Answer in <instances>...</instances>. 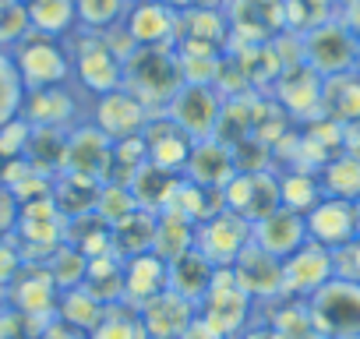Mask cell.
<instances>
[{
    "instance_id": "60d3db41",
    "label": "cell",
    "mask_w": 360,
    "mask_h": 339,
    "mask_svg": "<svg viewBox=\"0 0 360 339\" xmlns=\"http://www.w3.org/2000/svg\"><path fill=\"white\" fill-rule=\"evenodd\" d=\"M180 339H226V335H223L219 328H212L202 314H195V318H191V325L184 328V335H180Z\"/></svg>"
},
{
    "instance_id": "9c48e42d",
    "label": "cell",
    "mask_w": 360,
    "mask_h": 339,
    "mask_svg": "<svg viewBox=\"0 0 360 339\" xmlns=\"http://www.w3.org/2000/svg\"><path fill=\"white\" fill-rule=\"evenodd\" d=\"M124 32L134 43V50H152V46H169L176 39L180 11H173L162 0H134L124 15Z\"/></svg>"
},
{
    "instance_id": "8fae6325",
    "label": "cell",
    "mask_w": 360,
    "mask_h": 339,
    "mask_svg": "<svg viewBox=\"0 0 360 339\" xmlns=\"http://www.w3.org/2000/svg\"><path fill=\"white\" fill-rule=\"evenodd\" d=\"M148 110L141 106V99L127 89H113L106 96H96V110H92V127L103 131L110 141H124V138H138L148 124Z\"/></svg>"
},
{
    "instance_id": "b9f144b4",
    "label": "cell",
    "mask_w": 360,
    "mask_h": 339,
    "mask_svg": "<svg viewBox=\"0 0 360 339\" xmlns=\"http://www.w3.org/2000/svg\"><path fill=\"white\" fill-rule=\"evenodd\" d=\"M39 339H89V332H82V328H75V325H68V321H53V325H46L43 328V335Z\"/></svg>"
},
{
    "instance_id": "9a60e30c",
    "label": "cell",
    "mask_w": 360,
    "mask_h": 339,
    "mask_svg": "<svg viewBox=\"0 0 360 339\" xmlns=\"http://www.w3.org/2000/svg\"><path fill=\"white\" fill-rule=\"evenodd\" d=\"M328 279H332V251L314 241H307L300 251H293L283 262V293H290L293 300H307Z\"/></svg>"
},
{
    "instance_id": "4316f807",
    "label": "cell",
    "mask_w": 360,
    "mask_h": 339,
    "mask_svg": "<svg viewBox=\"0 0 360 339\" xmlns=\"http://www.w3.org/2000/svg\"><path fill=\"white\" fill-rule=\"evenodd\" d=\"M25 11H29V25L36 36L64 39L78 25L75 0H25Z\"/></svg>"
},
{
    "instance_id": "5b68a950",
    "label": "cell",
    "mask_w": 360,
    "mask_h": 339,
    "mask_svg": "<svg viewBox=\"0 0 360 339\" xmlns=\"http://www.w3.org/2000/svg\"><path fill=\"white\" fill-rule=\"evenodd\" d=\"M166 117L184 131L191 141H205V138H219V124H223V99L212 85H180L176 96L166 106Z\"/></svg>"
},
{
    "instance_id": "7402d4cb",
    "label": "cell",
    "mask_w": 360,
    "mask_h": 339,
    "mask_svg": "<svg viewBox=\"0 0 360 339\" xmlns=\"http://www.w3.org/2000/svg\"><path fill=\"white\" fill-rule=\"evenodd\" d=\"M141 311V321H145V332L148 339H180L184 335V328L191 325V318L198 314L195 304H188L184 297H176V293H162L155 300H148Z\"/></svg>"
},
{
    "instance_id": "f6af8a7d",
    "label": "cell",
    "mask_w": 360,
    "mask_h": 339,
    "mask_svg": "<svg viewBox=\"0 0 360 339\" xmlns=\"http://www.w3.org/2000/svg\"><path fill=\"white\" fill-rule=\"evenodd\" d=\"M4 166H8V162H4V155H0V177H4Z\"/></svg>"
},
{
    "instance_id": "7bdbcfd3",
    "label": "cell",
    "mask_w": 360,
    "mask_h": 339,
    "mask_svg": "<svg viewBox=\"0 0 360 339\" xmlns=\"http://www.w3.org/2000/svg\"><path fill=\"white\" fill-rule=\"evenodd\" d=\"M240 339H272V328L265 325V328H251V332H244Z\"/></svg>"
},
{
    "instance_id": "603a6c76",
    "label": "cell",
    "mask_w": 360,
    "mask_h": 339,
    "mask_svg": "<svg viewBox=\"0 0 360 339\" xmlns=\"http://www.w3.org/2000/svg\"><path fill=\"white\" fill-rule=\"evenodd\" d=\"M75 113H78V103H75V92H71L68 85L25 92L22 117H25L32 127H57V131H68V127L75 124Z\"/></svg>"
},
{
    "instance_id": "ab89813d",
    "label": "cell",
    "mask_w": 360,
    "mask_h": 339,
    "mask_svg": "<svg viewBox=\"0 0 360 339\" xmlns=\"http://www.w3.org/2000/svg\"><path fill=\"white\" fill-rule=\"evenodd\" d=\"M18 212H22V202L11 195V188L0 184V241L15 237V226H18Z\"/></svg>"
},
{
    "instance_id": "f546056e",
    "label": "cell",
    "mask_w": 360,
    "mask_h": 339,
    "mask_svg": "<svg viewBox=\"0 0 360 339\" xmlns=\"http://www.w3.org/2000/svg\"><path fill=\"white\" fill-rule=\"evenodd\" d=\"M106 314V304H99L85 286H75V290H60V300H57V318L82 328V332H92Z\"/></svg>"
},
{
    "instance_id": "83f0119b",
    "label": "cell",
    "mask_w": 360,
    "mask_h": 339,
    "mask_svg": "<svg viewBox=\"0 0 360 339\" xmlns=\"http://www.w3.org/2000/svg\"><path fill=\"white\" fill-rule=\"evenodd\" d=\"M318 184L328 198H342V202H360V155H335L321 166Z\"/></svg>"
},
{
    "instance_id": "bcb514c9",
    "label": "cell",
    "mask_w": 360,
    "mask_h": 339,
    "mask_svg": "<svg viewBox=\"0 0 360 339\" xmlns=\"http://www.w3.org/2000/svg\"><path fill=\"white\" fill-rule=\"evenodd\" d=\"M127 4H134V0H127Z\"/></svg>"
},
{
    "instance_id": "2e32d148",
    "label": "cell",
    "mask_w": 360,
    "mask_h": 339,
    "mask_svg": "<svg viewBox=\"0 0 360 339\" xmlns=\"http://www.w3.org/2000/svg\"><path fill=\"white\" fill-rule=\"evenodd\" d=\"M304 223H307V241H314L328 251H335L356 237V209H353V202H342V198L325 195L314 209L304 212Z\"/></svg>"
},
{
    "instance_id": "cb8c5ba5",
    "label": "cell",
    "mask_w": 360,
    "mask_h": 339,
    "mask_svg": "<svg viewBox=\"0 0 360 339\" xmlns=\"http://www.w3.org/2000/svg\"><path fill=\"white\" fill-rule=\"evenodd\" d=\"M11 297L18 304V311L36 314V311H57L60 300V286L53 283L46 265H29L18 272V279L11 283Z\"/></svg>"
},
{
    "instance_id": "7c38bea8",
    "label": "cell",
    "mask_w": 360,
    "mask_h": 339,
    "mask_svg": "<svg viewBox=\"0 0 360 339\" xmlns=\"http://www.w3.org/2000/svg\"><path fill=\"white\" fill-rule=\"evenodd\" d=\"M110 170H113V141L103 131H96L92 124L75 127L68 134V159H64L60 174H75V177L106 184Z\"/></svg>"
},
{
    "instance_id": "7a4b0ae2",
    "label": "cell",
    "mask_w": 360,
    "mask_h": 339,
    "mask_svg": "<svg viewBox=\"0 0 360 339\" xmlns=\"http://www.w3.org/2000/svg\"><path fill=\"white\" fill-rule=\"evenodd\" d=\"M11 57H15V68H18V75H22L25 92L57 89V85H68V78H71V53L64 50L60 39L29 32V36L11 50Z\"/></svg>"
},
{
    "instance_id": "3957f363",
    "label": "cell",
    "mask_w": 360,
    "mask_h": 339,
    "mask_svg": "<svg viewBox=\"0 0 360 339\" xmlns=\"http://www.w3.org/2000/svg\"><path fill=\"white\" fill-rule=\"evenodd\" d=\"M307 311L325 339H353L360 335V283L328 279L321 290H314L307 300Z\"/></svg>"
},
{
    "instance_id": "d6986e66",
    "label": "cell",
    "mask_w": 360,
    "mask_h": 339,
    "mask_svg": "<svg viewBox=\"0 0 360 339\" xmlns=\"http://www.w3.org/2000/svg\"><path fill=\"white\" fill-rule=\"evenodd\" d=\"M216 265L202 255V251H184V255H176L173 262H166V276H169V293H176V297H184L188 304H202L205 300V293H209V286H212V279H216Z\"/></svg>"
},
{
    "instance_id": "e575fe53",
    "label": "cell",
    "mask_w": 360,
    "mask_h": 339,
    "mask_svg": "<svg viewBox=\"0 0 360 339\" xmlns=\"http://www.w3.org/2000/svg\"><path fill=\"white\" fill-rule=\"evenodd\" d=\"M279 198H283L286 209L307 212V209H314V205L325 198V191H321L318 177H311V174H304V170H297V174H290V177L279 181Z\"/></svg>"
},
{
    "instance_id": "4dcf8cb0",
    "label": "cell",
    "mask_w": 360,
    "mask_h": 339,
    "mask_svg": "<svg viewBox=\"0 0 360 339\" xmlns=\"http://www.w3.org/2000/svg\"><path fill=\"white\" fill-rule=\"evenodd\" d=\"M89 339H148V332H145L141 311L120 300V304L106 307L103 321L89 332Z\"/></svg>"
},
{
    "instance_id": "7dc6e473",
    "label": "cell",
    "mask_w": 360,
    "mask_h": 339,
    "mask_svg": "<svg viewBox=\"0 0 360 339\" xmlns=\"http://www.w3.org/2000/svg\"><path fill=\"white\" fill-rule=\"evenodd\" d=\"M353 339H360V335H353Z\"/></svg>"
},
{
    "instance_id": "44dd1931",
    "label": "cell",
    "mask_w": 360,
    "mask_h": 339,
    "mask_svg": "<svg viewBox=\"0 0 360 339\" xmlns=\"http://www.w3.org/2000/svg\"><path fill=\"white\" fill-rule=\"evenodd\" d=\"M169 290V276H166V262L159 255H138L124 262V304L131 307H145L148 300L162 297Z\"/></svg>"
},
{
    "instance_id": "836d02e7",
    "label": "cell",
    "mask_w": 360,
    "mask_h": 339,
    "mask_svg": "<svg viewBox=\"0 0 360 339\" xmlns=\"http://www.w3.org/2000/svg\"><path fill=\"white\" fill-rule=\"evenodd\" d=\"M46 269H50V276H53V283H57L60 290H75V286H82L85 276H89V258H85L78 248L60 244V248L50 255Z\"/></svg>"
},
{
    "instance_id": "4fadbf2b",
    "label": "cell",
    "mask_w": 360,
    "mask_h": 339,
    "mask_svg": "<svg viewBox=\"0 0 360 339\" xmlns=\"http://www.w3.org/2000/svg\"><path fill=\"white\" fill-rule=\"evenodd\" d=\"M240 174L237 170V152L230 141L223 138H205V141H195L188 162H184V177L198 188H209V191H226V184Z\"/></svg>"
},
{
    "instance_id": "f35d334b",
    "label": "cell",
    "mask_w": 360,
    "mask_h": 339,
    "mask_svg": "<svg viewBox=\"0 0 360 339\" xmlns=\"http://www.w3.org/2000/svg\"><path fill=\"white\" fill-rule=\"evenodd\" d=\"M22 269H25V258H22L18 244H11V237L0 241V286H11Z\"/></svg>"
},
{
    "instance_id": "ba28073f",
    "label": "cell",
    "mask_w": 360,
    "mask_h": 339,
    "mask_svg": "<svg viewBox=\"0 0 360 339\" xmlns=\"http://www.w3.org/2000/svg\"><path fill=\"white\" fill-rule=\"evenodd\" d=\"M251 300H255V297L237 283V276H233L230 269H219L216 279H212V286H209V293H205V300L198 304V314H202L212 328H219L223 335H237V332L248 325Z\"/></svg>"
},
{
    "instance_id": "ac0fdd59",
    "label": "cell",
    "mask_w": 360,
    "mask_h": 339,
    "mask_svg": "<svg viewBox=\"0 0 360 339\" xmlns=\"http://www.w3.org/2000/svg\"><path fill=\"white\" fill-rule=\"evenodd\" d=\"M141 141H145V152H148V162L152 166H162V170H173V174H184V162L195 148V141L180 131L166 113L162 117H148L145 131H141Z\"/></svg>"
},
{
    "instance_id": "ffe728a7",
    "label": "cell",
    "mask_w": 360,
    "mask_h": 339,
    "mask_svg": "<svg viewBox=\"0 0 360 339\" xmlns=\"http://www.w3.org/2000/svg\"><path fill=\"white\" fill-rule=\"evenodd\" d=\"M230 272L255 300H272L276 293H283V262H276L255 244H248V251L233 262Z\"/></svg>"
},
{
    "instance_id": "74e56055",
    "label": "cell",
    "mask_w": 360,
    "mask_h": 339,
    "mask_svg": "<svg viewBox=\"0 0 360 339\" xmlns=\"http://www.w3.org/2000/svg\"><path fill=\"white\" fill-rule=\"evenodd\" d=\"M332 276L346 283H360V237L332 251Z\"/></svg>"
},
{
    "instance_id": "d4e9b609",
    "label": "cell",
    "mask_w": 360,
    "mask_h": 339,
    "mask_svg": "<svg viewBox=\"0 0 360 339\" xmlns=\"http://www.w3.org/2000/svg\"><path fill=\"white\" fill-rule=\"evenodd\" d=\"M176 184H180V174H173V170H162V166H152V162H145L138 174L131 177V195H134V202H138V209H145V212H162V209H169V198H173V191H176Z\"/></svg>"
},
{
    "instance_id": "d6a6232c",
    "label": "cell",
    "mask_w": 360,
    "mask_h": 339,
    "mask_svg": "<svg viewBox=\"0 0 360 339\" xmlns=\"http://www.w3.org/2000/svg\"><path fill=\"white\" fill-rule=\"evenodd\" d=\"M22 106H25L22 75L15 68V57L8 50H0V127L11 124L15 117H22Z\"/></svg>"
},
{
    "instance_id": "484cf974",
    "label": "cell",
    "mask_w": 360,
    "mask_h": 339,
    "mask_svg": "<svg viewBox=\"0 0 360 339\" xmlns=\"http://www.w3.org/2000/svg\"><path fill=\"white\" fill-rule=\"evenodd\" d=\"M195 226L188 216H180L173 209L155 216V241H152V255H159L162 262H173L176 255H184L195 248Z\"/></svg>"
},
{
    "instance_id": "e0dca14e",
    "label": "cell",
    "mask_w": 360,
    "mask_h": 339,
    "mask_svg": "<svg viewBox=\"0 0 360 339\" xmlns=\"http://www.w3.org/2000/svg\"><path fill=\"white\" fill-rule=\"evenodd\" d=\"M64 216L60 209L53 205V198H39V202H29L22 205L18 212V226H15V237H18V251L25 255L29 248H46V251H57L64 244Z\"/></svg>"
},
{
    "instance_id": "8992f818",
    "label": "cell",
    "mask_w": 360,
    "mask_h": 339,
    "mask_svg": "<svg viewBox=\"0 0 360 339\" xmlns=\"http://www.w3.org/2000/svg\"><path fill=\"white\" fill-rule=\"evenodd\" d=\"M71 78H78L82 89L92 96H106L113 89H124V57L117 50H110V43L103 36L85 32V39L71 60Z\"/></svg>"
},
{
    "instance_id": "6da1fadb",
    "label": "cell",
    "mask_w": 360,
    "mask_h": 339,
    "mask_svg": "<svg viewBox=\"0 0 360 339\" xmlns=\"http://www.w3.org/2000/svg\"><path fill=\"white\" fill-rule=\"evenodd\" d=\"M180 85H184V75H180V60L169 46L131 50V57H124V89L134 92L145 110H166Z\"/></svg>"
},
{
    "instance_id": "30bf717a",
    "label": "cell",
    "mask_w": 360,
    "mask_h": 339,
    "mask_svg": "<svg viewBox=\"0 0 360 339\" xmlns=\"http://www.w3.org/2000/svg\"><path fill=\"white\" fill-rule=\"evenodd\" d=\"M223 202H226L230 212L244 216L255 226L258 219H265L269 212H276L283 205V198H279V177L265 174V170H255V174H237L226 184Z\"/></svg>"
},
{
    "instance_id": "8d00e7d4",
    "label": "cell",
    "mask_w": 360,
    "mask_h": 339,
    "mask_svg": "<svg viewBox=\"0 0 360 339\" xmlns=\"http://www.w3.org/2000/svg\"><path fill=\"white\" fill-rule=\"evenodd\" d=\"M29 138H32V124H29L25 117H15L11 124L0 127V155H4V162L25 159Z\"/></svg>"
},
{
    "instance_id": "d590c367",
    "label": "cell",
    "mask_w": 360,
    "mask_h": 339,
    "mask_svg": "<svg viewBox=\"0 0 360 339\" xmlns=\"http://www.w3.org/2000/svg\"><path fill=\"white\" fill-rule=\"evenodd\" d=\"M32 32L25 0H0V50H15Z\"/></svg>"
},
{
    "instance_id": "52a82bcc",
    "label": "cell",
    "mask_w": 360,
    "mask_h": 339,
    "mask_svg": "<svg viewBox=\"0 0 360 339\" xmlns=\"http://www.w3.org/2000/svg\"><path fill=\"white\" fill-rule=\"evenodd\" d=\"M251 244V223L230 209L209 216L195 226V251H202L216 269H233V262Z\"/></svg>"
},
{
    "instance_id": "277c9868",
    "label": "cell",
    "mask_w": 360,
    "mask_h": 339,
    "mask_svg": "<svg viewBox=\"0 0 360 339\" xmlns=\"http://www.w3.org/2000/svg\"><path fill=\"white\" fill-rule=\"evenodd\" d=\"M304 50V64L321 75V78H335L346 71H356V57H360V39L349 25L339 22H321L318 29H311L300 39Z\"/></svg>"
},
{
    "instance_id": "1f68e13d",
    "label": "cell",
    "mask_w": 360,
    "mask_h": 339,
    "mask_svg": "<svg viewBox=\"0 0 360 339\" xmlns=\"http://www.w3.org/2000/svg\"><path fill=\"white\" fill-rule=\"evenodd\" d=\"M75 15H78V25L85 32H110L124 22L127 15V0H75Z\"/></svg>"
},
{
    "instance_id": "ee69618b",
    "label": "cell",
    "mask_w": 360,
    "mask_h": 339,
    "mask_svg": "<svg viewBox=\"0 0 360 339\" xmlns=\"http://www.w3.org/2000/svg\"><path fill=\"white\" fill-rule=\"evenodd\" d=\"M353 209H356V237H360V202H356Z\"/></svg>"
},
{
    "instance_id": "f1b7e54d",
    "label": "cell",
    "mask_w": 360,
    "mask_h": 339,
    "mask_svg": "<svg viewBox=\"0 0 360 339\" xmlns=\"http://www.w3.org/2000/svg\"><path fill=\"white\" fill-rule=\"evenodd\" d=\"M321 110L339 120H360V71H346L325 78L321 85Z\"/></svg>"
},
{
    "instance_id": "5bb4252c",
    "label": "cell",
    "mask_w": 360,
    "mask_h": 339,
    "mask_svg": "<svg viewBox=\"0 0 360 339\" xmlns=\"http://www.w3.org/2000/svg\"><path fill=\"white\" fill-rule=\"evenodd\" d=\"M251 244L262 248L265 255H272L276 262H286L293 251H300L307 244L304 212H293V209L279 205L276 212H269L265 219H258L251 226Z\"/></svg>"
}]
</instances>
